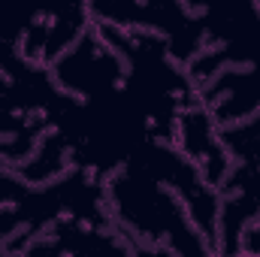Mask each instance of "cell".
I'll return each instance as SVG.
<instances>
[{
  "instance_id": "cell-1",
  "label": "cell",
  "mask_w": 260,
  "mask_h": 257,
  "mask_svg": "<svg viewBox=\"0 0 260 257\" xmlns=\"http://www.w3.org/2000/svg\"><path fill=\"white\" fill-rule=\"evenodd\" d=\"M103 206L109 224L133 245H164L179 257H215L179 194L136 157L103 182Z\"/></svg>"
},
{
  "instance_id": "cell-3",
  "label": "cell",
  "mask_w": 260,
  "mask_h": 257,
  "mask_svg": "<svg viewBox=\"0 0 260 257\" xmlns=\"http://www.w3.org/2000/svg\"><path fill=\"white\" fill-rule=\"evenodd\" d=\"M133 257H179L164 245H133Z\"/></svg>"
},
{
  "instance_id": "cell-4",
  "label": "cell",
  "mask_w": 260,
  "mask_h": 257,
  "mask_svg": "<svg viewBox=\"0 0 260 257\" xmlns=\"http://www.w3.org/2000/svg\"><path fill=\"white\" fill-rule=\"evenodd\" d=\"M239 257H248V254H239Z\"/></svg>"
},
{
  "instance_id": "cell-2",
  "label": "cell",
  "mask_w": 260,
  "mask_h": 257,
  "mask_svg": "<svg viewBox=\"0 0 260 257\" xmlns=\"http://www.w3.org/2000/svg\"><path fill=\"white\" fill-rule=\"evenodd\" d=\"M242 254L260 257V218L245 230V236H242Z\"/></svg>"
}]
</instances>
